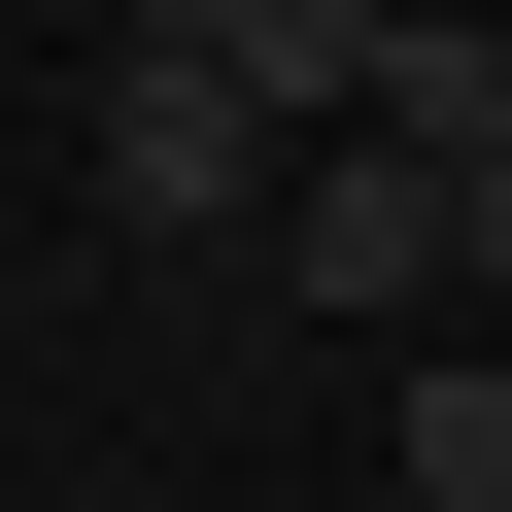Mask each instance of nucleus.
<instances>
[{
  "mask_svg": "<svg viewBox=\"0 0 512 512\" xmlns=\"http://www.w3.org/2000/svg\"><path fill=\"white\" fill-rule=\"evenodd\" d=\"M69 103H103V205H137V239H274V171H308L274 0H171V35H103Z\"/></svg>",
  "mask_w": 512,
  "mask_h": 512,
  "instance_id": "f257e3e1",
  "label": "nucleus"
},
{
  "mask_svg": "<svg viewBox=\"0 0 512 512\" xmlns=\"http://www.w3.org/2000/svg\"><path fill=\"white\" fill-rule=\"evenodd\" d=\"M274 274H308L342 342H410V308H444V171H376V137H308V171H274Z\"/></svg>",
  "mask_w": 512,
  "mask_h": 512,
  "instance_id": "f03ea898",
  "label": "nucleus"
},
{
  "mask_svg": "<svg viewBox=\"0 0 512 512\" xmlns=\"http://www.w3.org/2000/svg\"><path fill=\"white\" fill-rule=\"evenodd\" d=\"M444 308H512V137H478V171H444Z\"/></svg>",
  "mask_w": 512,
  "mask_h": 512,
  "instance_id": "20e7f679",
  "label": "nucleus"
},
{
  "mask_svg": "<svg viewBox=\"0 0 512 512\" xmlns=\"http://www.w3.org/2000/svg\"><path fill=\"white\" fill-rule=\"evenodd\" d=\"M410 512H512V376H410Z\"/></svg>",
  "mask_w": 512,
  "mask_h": 512,
  "instance_id": "7ed1b4c3",
  "label": "nucleus"
}]
</instances>
